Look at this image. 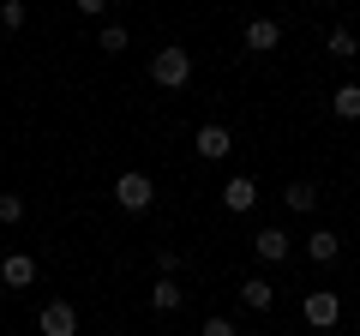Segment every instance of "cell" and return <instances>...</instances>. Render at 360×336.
Segmentation results:
<instances>
[{
  "label": "cell",
  "instance_id": "cell-13",
  "mask_svg": "<svg viewBox=\"0 0 360 336\" xmlns=\"http://www.w3.org/2000/svg\"><path fill=\"white\" fill-rule=\"evenodd\" d=\"M324 54H330V60H360V37H354V30H348V25H336L330 30V37H324Z\"/></svg>",
  "mask_w": 360,
  "mask_h": 336
},
{
  "label": "cell",
  "instance_id": "cell-11",
  "mask_svg": "<svg viewBox=\"0 0 360 336\" xmlns=\"http://www.w3.org/2000/svg\"><path fill=\"white\" fill-rule=\"evenodd\" d=\"M283 210L288 217H312V210H319V186L312 181H288L283 186Z\"/></svg>",
  "mask_w": 360,
  "mask_h": 336
},
{
  "label": "cell",
  "instance_id": "cell-17",
  "mask_svg": "<svg viewBox=\"0 0 360 336\" xmlns=\"http://www.w3.org/2000/svg\"><path fill=\"white\" fill-rule=\"evenodd\" d=\"M25 18H30L25 0H0V30H25Z\"/></svg>",
  "mask_w": 360,
  "mask_h": 336
},
{
  "label": "cell",
  "instance_id": "cell-7",
  "mask_svg": "<svg viewBox=\"0 0 360 336\" xmlns=\"http://www.w3.org/2000/svg\"><path fill=\"white\" fill-rule=\"evenodd\" d=\"M252 252H258L264 264H283L288 252H295V240H288V228H258V234H252Z\"/></svg>",
  "mask_w": 360,
  "mask_h": 336
},
{
  "label": "cell",
  "instance_id": "cell-12",
  "mask_svg": "<svg viewBox=\"0 0 360 336\" xmlns=\"http://www.w3.org/2000/svg\"><path fill=\"white\" fill-rule=\"evenodd\" d=\"M270 300H276V283H270V276H246L240 283V306L246 312H270Z\"/></svg>",
  "mask_w": 360,
  "mask_h": 336
},
{
  "label": "cell",
  "instance_id": "cell-10",
  "mask_svg": "<svg viewBox=\"0 0 360 336\" xmlns=\"http://www.w3.org/2000/svg\"><path fill=\"white\" fill-rule=\"evenodd\" d=\"M307 259L312 264H336V259H342V234H336V228H312L307 234Z\"/></svg>",
  "mask_w": 360,
  "mask_h": 336
},
{
  "label": "cell",
  "instance_id": "cell-2",
  "mask_svg": "<svg viewBox=\"0 0 360 336\" xmlns=\"http://www.w3.org/2000/svg\"><path fill=\"white\" fill-rule=\"evenodd\" d=\"M186 78H193V54H186V49H156V54H150V84L180 91Z\"/></svg>",
  "mask_w": 360,
  "mask_h": 336
},
{
  "label": "cell",
  "instance_id": "cell-18",
  "mask_svg": "<svg viewBox=\"0 0 360 336\" xmlns=\"http://www.w3.org/2000/svg\"><path fill=\"white\" fill-rule=\"evenodd\" d=\"M0 222H25V198L18 193H0Z\"/></svg>",
  "mask_w": 360,
  "mask_h": 336
},
{
  "label": "cell",
  "instance_id": "cell-20",
  "mask_svg": "<svg viewBox=\"0 0 360 336\" xmlns=\"http://www.w3.org/2000/svg\"><path fill=\"white\" fill-rule=\"evenodd\" d=\"M180 271V252H168V246H162V252H156V276H174Z\"/></svg>",
  "mask_w": 360,
  "mask_h": 336
},
{
  "label": "cell",
  "instance_id": "cell-3",
  "mask_svg": "<svg viewBox=\"0 0 360 336\" xmlns=\"http://www.w3.org/2000/svg\"><path fill=\"white\" fill-rule=\"evenodd\" d=\"M300 318H307L312 330H330V324L342 318V300H336V288H312V295L300 300Z\"/></svg>",
  "mask_w": 360,
  "mask_h": 336
},
{
  "label": "cell",
  "instance_id": "cell-1",
  "mask_svg": "<svg viewBox=\"0 0 360 336\" xmlns=\"http://www.w3.org/2000/svg\"><path fill=\"white\" fill-rule=\"evenodd\" d=\"M115 205H120V210H132V217H139V210H150V205H156V181L144 174V168H127V174H115Z\"/></svg>",
  "mask_w": 360,
  "mask_h": 336
},
{
  "label": "cell",
  "instance_id": "cell-8",
  "mask_svg": "<svg viewBox=\"0 0 360 336\" xmlns=\"http://www.w3.org/2000/svg\"><path fill=\"white\" fill-rule=\"evenodd\" d=\"M193 144H198V156H205V162H222V156L234 150V132L210 120V127H198V138H193Z\"/></svg>",
  "mask_w": 360,
  "mask_h": 336
},
{
  "label": "cell",
  "instance_id": "cell-4",
  "mask_svg": "<svg viewBox=\"0 0 360 336\" xmlns=\"http://www.w3.org/2000/svg\"><path fill=\"white\" fill-rule=\"evenodd\" d=\"M37 330L42 336H78V306L72 300H49V306L37 312Z\"/></svg>",
  "mask_w": 360,
  "mask_h": 336
},
{
  "label": "cell",
  "instance_id": "cell-9",
  "mask_svg": "<svg viewBox=\"0 0 360 336\" xmlns=\"http://www.w3.org/2000/svg\"><path fill=\"white\" fill-rule=\"evenodd\" d=\"M0 283L6 288H30L37 283V259H30V252H6V259H0Z\"/></svg>",
  "mask_w": 360,
  "mask_h": 336
},
{
  "label": "cell",
  "instance_id": "cell-14",
  "mask_svg": "<svg viewBox=\"0 0 360 336\" xmlns=\"http://www.w3.org/2000/svg\"><path fill=\"white\" fill-rule=\"evenodd\" d=\"M150 306H156V312H180V306H186V288H180L174 276H156V288H150Z\"/></svg>",
  "mask_w": 360,
  "mask_h": 336
},
{
  "label": "cell",
  "instance_id": "cell-5",
  "mask_svg": "<svg viewBox=\"0 0 360 336\" xmlns=\"http://www.w3.org/2000/svg\"><path fill=\"white\" fill-rule=\"evenodd\" d=\"M252 205H258V181L252 174H229V181H222V210L240 217V210H252Z\"/></svg>",
  "mask_w": 360,
  "mask_h": 336
},
{
  "label": "cell",
  "instance_id": "cell-6",
  "mask_svg": "<svg viewBox=\"0 0 360 336\" xmlns=\"http://www.w3.org/2000/svg\"><path fill=\"white\" fill-rule=\"evenodd\" d=\"M246 49L252 54H276L283 49V25H276V18H246Z\"/></svg>",
  "mask_w": 360,
  "mask_h": 336
},
{
  "label": "cell",
  "instance_id": "cell-16",
  "mask_svg": "<svg viewBox=\"0 0 360 336\" xmlns=\"http://www.w3.org/2000/svg\"><path fill=\"white\" fill-rule=\"evenodd\" d=\"M96 49H108V54H127V49H132L127 25H103V30H96Z\"/></svg>",
  "mask_w": 360,
  "mask_h": 336
},
{
  "label": "cell",
  "instance_id": "cell-21",
  "mask_svg": "<svg viewBox=\"0 0 360 336\" xmlns=\"http://www.w3.org/2000/svg\"><path fill=\"white\" fill-rule=\"evenodd\" d=\"M72 6H78L84 18H103V13H108V0H72Z\"/></svg>",
  "mask_w": 360,
  "mask_h": 336
},
{
  "label": "cell",
  "instance_id": "cell-19",
  "mask_svg": "<svg viewBox=\"0 0 360 336\" xmlns=\"http://www.w3.org/2000/svg\"><path fill=\"white\" fill-rule=\"evenodd\" d=\"M198 336H240V330H234V318H205V330H198Z\"/></svg>",
  "mask_w": 360,
  "mask_h": 336
},
{
  "label": "cell",
  "instance_id": "cell-15",
  "mask_svg": "<svg viewBox=\"0 0 360 336\" xmlns=\"http://www.w3.org/2000/svg\"><path fill=\"white\" fill-rule=\"evenodd\" d=\"M330 115L336 120H360V84H336L330 91Z\"/></svg>",
  "mask_w": 360,
  "mask_h": 336
}]
</instances>
